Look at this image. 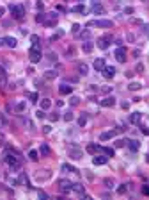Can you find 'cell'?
<instances>
[{
  "label": "cell",
  "mask_w": 149,
  "mask_h": 200,
  "mask_svg": "<svg viewBox=\"0 0 149 200\" xmlns=\"http://www.w3.org/2000/svg\"><path fill=\"white\" fill-rule=\"evenodd\" d=\"M29 59H30V63H39L41 61V50H39V45H34L32 48H30V52H29Z\"/></svg>",
  "instance_id": "cell-1"
},
{
  "label": "cell",
  "mask_w": 149,
  "mask_h": 200,
  "mask_svg": "<svg viewBox=\"0 0 149 200\" xmlns=\"http://www.w3.org/2000/svg\"><path fill=\"white\" fill-rule=\"evenodd\" d=\"M11 13H12V18L14 20H22L23 16H25V11H23V7L22 5H11Z\"/></svg>",
  "instance_id": "cell-2"
},
{
  "label": "cell",
  "mask_w": 149,
  "mask_h": 200,
  "mask_svg": "<svg viewBox=\"0 0 149 200\" xmlns=\"http://www.w3.org/2000/svg\"><path fill=\"white\" fill-rule=\"evenodd\" d=\"M110 41H112V36H101L99 39H98V46L101 50H105V48H108V45H110Z\"/></svg>",
  "instance_id": "cell-3"
},
{
  "label": "cell",
  "mask_w": 149,
  "mask_h": 200,
  "mask_svg": "<svg viewBox=\"0 0 149 200\" xmlns=\"http://www.w3.org/2000/svg\"><path fill=\"white\" fill-rule=\"evenodd\" d=\"M5 161H7V164L11 166V168H14V170H18V168H20V161H18V157H14L12 154H7V156H5Z\"/></svg>",
  "instance_id": "cell-4"
},
{
  "label": "cell",
  "mask_w": 149,
  "mask_h": 200,
  "mask_svg": "<svg viewBox=\"0 0 149 200\" xmlns=\"http://www.w3.org/2000/svg\"><path fill=\"white\" fill-rule=\"evenodd\" d=\"M89 25H96V27H112V22L110 20H96V22H91Z\"/></svg>",
  "instance_id": "cell-5"
},
{
  "label": "cell",
  "mask_w": 149,
  "mask_h": 200,
  "mask_svg": "<svg viewBox=\"0 0 149 200\" xmlns=\"http://www.w3.org/2000/svg\"><path fill=\"white\" fill-rule=\"evenodd\" d=\"M126 145H128V148H130L131 152H137L140 148V143L137 141V139H126Z\"/></svg>",
  "instance_id": "cell-6"
},
{
  "label": "cell",
  "mask_w": 149,
  "mask_h": 200,
  "mask_svg": "<svg viewBox=\"0 0 149 200\" xmlns=\"http://www.w3.org/2000/svg\"><path fill=\"white\" fill-rule=\"evenodd\" d=\"M114 75H116V68H114V66H105L103 68V77L105 79H112Z\"/></svg>",
  "instance_id": "cell-7"
},
{
  "label": "cell",
  "mask_w": 149,
  "mask_h": 200,
  "mask_svg": "<svg viewBox=\"0 0 149 200\" xmlns=\"http://www.w3.org/2000/svg\"><path fill=\"white\" fill-rule=\"evenodd\" d=\"M99 104L103 105V107H112V105L116 104V98L114 97H105L103 100H99Z\"/></svg>",
  "instance_id": "cell-8"
},
{
  "label": "cell",
  "mask_w": 149,
  "mask_h": 200,
  "mask_svg": "<svg viewBox=\"0 0 149 200\" xmlns=\"http://www.w3.org/2000/svg\"><path fill=\"white\" fill-rule=\"evenodd\" d=\"M116 59H117L119 63H124V61H126V50L119 46V48L116 50Z\"/></svg>",
  "instance_id": "cell-9"
},
{
  "label": "cell",
  "mask_w": 149,
  "mask_h": 200,
  "mask_svg": "<svg viewBox=\"0 0 149 200\" xmlns=\"http://www.w3.org/2000/svg\"><path fill=\"white\" fill-rule=\"evenodd\" d=\"M59 184H60V191H62V193H69L73 189V184L67 182V181H60Z\"/></svg>",
  "instance_id": "cell-10"
},
{
  "label": "cell",
  "mask_w": 149,
  "mask_h": 200,
  "mask_svg": "<svg viewBox=\"0 0 149 200\" xmlns=\"http://www.w3.org/2000/svg\"><path fill=\"white\" fill-rule=\"evenodd\" d=\"M107 161H108V157H105V156H96V157H92V163H94V164H98V166L105 164Z\"/></svg>",
  "instance_id": "cell-11"
},
{
  "label": "cell",
  "mask_w": 149,
  "mask_h": 200,
  "mask_svg": "<svg viewBox=\"0 0 149 200\" xmlns=\"http://www.w3.org/2000/svg\"><path fill=\"white\" fill-rule=\"evenodd\" d=\"M117 134V130H108V132H103V134L99 136V139L101 141H107V139H110V138H114Z\"/></svg>",
  "instance_id": "cell-12"
},
{
  "label": "cell",
  "mask_w": 149,
  "mask_h": 200,
  "mask_svg": "<svg viewBox=\"0 0 149 200\" xmlns=\"http://www.w3.org/2000/svg\"><path fill=\"white\" fill-rule=\"evenodd\" d=\"M71 91H73V88H71V86H67V84H60V88H59L60 95H69Z\"/></svg>",
  "instance_id": "cell-13"
},
{
  "label": "cell",
  "mask_w": 149,
  "mask_h": 200,
  "mask_svg": "<svg viewBox=\"0 0 149 200\" xmlns=\"http://www.w3.org/2000/svg\"><path fill=\"white\" fill-rule=\"evenodd\" d=\"M103 68H105V61H103V59H96V61H94V70H96V72H103Z\"/></svg>",
  "instance_id": "cell-14"
},
{
  "label": "cell",
  "mask_w": 149,
  "mask_h": 200,
  "mask_svg": "<svg viewBox=\"0 0 149 200\" xmlns=\"http://www.w3.org/2000/svg\"><path fill=\"white\" fill-rule=\"evenodd\" d=\"M69 157H71V159H82V150L71 148V150H69Z\"/></svg>",
  "instance_id": "cell-15"
},
{
  "label": "cell",
  "mask_w": 149,
  "mask_h": 200,
  "mask_svg": "<svg viewBox=\"0 0 149 200\" xmlns=\"http://www.w3.org/2000/svg\"><path fill=\"white\" fill-rule=\"evenodd\" d=\"M4 39V45H7V46H11V48H14V46H16V39L14 38H2Z\"/></svg>",
  "instance_id": "cell-16"
},
{
  "label": "cell",
  "mask_w": 149,
  "mask_h": 200,
  "mask_svg": "<svg viewBox=\"0 0 149 200\" xmlns=\"http://www.w3.org/2000/svg\"><path fill=\"white\" fill-rule=\"evenodd\" d=\"M103 150V146H99V145H89L87 146V152H91V154H96V152H101Z\"/></svg>",
  "instance_id": "cell-17"
},
{
  "label": "cell",
  "mask_w": 149,
  "mask_h": 200,
  "mask_svg": "<svg viewBox=\"0 0 149 200\" xmlns=\"http://www.w3.org/2000/svg\"><path fill=\"white\" fill-rule=\"evenodd\" d=\"M130 122L131 123H140V113H131V116H130Z\"/></svg>",
  "instance_id": "cell-18"
},
{
  "label": "cell",
  "mask_w": 149,
  "mask_h": 200,
  "mask_svg": "<svg viewBox=\"0 0 149 200\" xmlns=\"http://www.w3.org/2000/svg\"><path fill=\"white\" fill-rule=\"evenodd\" d=\"M78 72H80V75H87V73H89V66L87 64H78Z\"/></svg>",
  "instance_id": "cell-19"
},
{
  "label": "cell",
  "mask_w": 149,
  "mask_h": 200,
  "mask_svg": "<svg viewBox=\"0 0 149 200\" xmlns=\"http://www.w3.org/2000/svg\"><path fill=\"white\" fill-rule=\"evenodd\" d=\"M73 191H76V193H80V195H84V186L82 184H73Z\"/></svg>",
  "instance_id": "cell-20"
},
{
  "label": "cell",
  "mask_w": 149,
  "mask_h": 200,
  "mask_svg": "<svg viewBox=\"0 0 149 200\" xmlns=\"http://www.w3.org/2000/svg\"><path fill=\"white\" fill-rule=\"evenodd\" d=\"M52 107V102L48 98H44V100H41V109H50Z\"/></svg>",
  "instance_id": "cell-21"
},
{
  "label": "cell",
  "mask_w": 149,
  "mask_h": 200,
  "mask_svg": "<svg viewBox=\"0 0 149 200\" xmlns=\"http://www.w3.org/2000/svg\"><path fill=\"white\" fill-rule=\"evenodd\" d=\"M39 152H41L43 156H48V154H50V148H48V145H46V143H43V145H41V148H39Z\"/></svg>",
  "instance_id": "cell-22"
},
{
  "label": "cell",
  "mask_w": 149,
  "mask_h": 200,
  "mask_svg": "<svg viewBox=\"0 0 149 200\" xmlns=\"http://www.w3.org/2000/svg\"><path fill=\"white\" fill-rule=\"evenodd\" d=\"M71 11H73V13H84V11H85V7H84V5H74Z\"/></svg>",
  "instance_id": "cell-23"
},
{
  "label": "cell",
  "mask_w": 149,
  "mask_h": 200,
  "mask_svg": "<svg viewBox=\"0 0 149 200\" xmlns=\"http://www.w3.org/2000/svg\"><path fill=\"white\" fill-rule=\"evenodd\" d=\"M91 50H92V43L85 41V43H84V52H91Z\"/></svg>",
  "instance_id": "cell-24"
},
{
  "label": "cell",
  "mask_w": 149,
  "mask_h": 200,
  "mask_svg": "<svg viewBox=\"0 0 149 200\" xmlns=\"http://www.w3.org/2000/svg\"><path fill=\"white\" fill-rule=\"evenodd\" d=\"M44 77H46V79H55V77H57V72H46Z\"/></svg>",
  "instance_id": "cell-25"
},
{
  "label": "cell",
  "mask_w": 149,
  "mask_h": 200,
  "mask_svg": "<svg viewBox=\"0 0 149 200\" xmlns=\"http://www.w3.org/2000/svg\"><path fill=\"white\" fill-rule=\"evenodd\" d=\"M128 88H130V89H131V91H137V89H139V88H140V84H139V82H131V84H130V86H128Z\"/></svg>",
  "instance_id": "cell-26"
},
{
  "label": "cell",
  "mask_w": 149,
  "mask_h": 200,
  "mask_svg": "<svg viewBox=\"0 0 149 200\" xmlns=\"http://www.w3.org/2000/svg\"><path fill=\"white\" fill-rule=\"evenodd\" d=\"M85 122H87V116H85V115L78 118V125H80V127H84V125H85Z\"/></svg>",
  "instance_id": "cell-27"
},
{
  "label": "cell",
  "mask_w": 149,
  "mask_h": 200,
  "mask_svg": "<svg viewBox=\"0 0 149 200\" xmlns=\"http://www.w3.org/2000/svg\"><path fill=\"white\" fill-rule=\"evenodd\" d=\"M37 156H39V154H37L36 150H30V152H29V157L32 159V161H36V159H37Z\"/></svg>",
  "instance_id": "cell-28"
},
{
  "label": "cell",
  "mask_w": 149,
  "mask_h": 200,
  "mask_svg": "<svg viewBox=\"0 0 149 200\" xmlns=\"http://www.w3.org/2000/svg\"><path fill=\"white\" fill-rule=\"evenodd\" d=\"M101 152H105V156H108V157H112V156H114V148H103Z\"/></svg>",
  "instance_id": "cell-29"
},
{
  "label": "cell",
  "mask_w": 149,
  "mask_h": 200,
  "mask_svg": "<svg viewBox=\"0 0 149 200\" xmlns=\"http://www.w3.org/2000/svg\"><path fill=\"white\" fill-rule=\"evenodd\" d=\"M62 170H64V172H76L71 164H62Z\"/></svg>",
  "instance_id": "cell-30"
},
{
  "label": "cell",
  "mask_w": 149,
  "mask_h": 200,
  "mask_svg": "<svg viewBox=\"0 0 149 200\" xmlns=\"http://www.w3.org/2000/svg\"><path fill=\"white\" fill-rule=\"evenodd\" d=\"M30 41H32L34 45H39V36H36V34H32V36H30Z\"/></svg>",
  "instance_id": "cell-31"
},
{
  "label": "cell",
  "mask_w": 149,
  "mask_h": 200,
  "mask_svg": "<svg viewBox=\"0 0 149 200\" xmlns=\"http://www.w3.org/2000/svg\"><path fill=\"white\" fill-rule=\"evenodd\" d=\"M36 116H37L39 120H43V118H44V109H39V111L36 113Z\"/></svg>",
  "instance_id": "cell-32"
},
{
  "label": "cell",
  "mask_w": 149,
  "mask_h": 200,
  "mask_svg": "<svg viewBox=\"0 0 149 200\" xmlns=\"http://www.w3.org/2000/svg\"><path fill=\"white\" fill-rule=\"evenodd\" d=\"M36 22H39V23H41V22H44V15H43V13H39V15L36 16Z\"/></svg>",
  "instance_id": "cell-33"
},
{
  "label": "cell",
  "mask_w": 149,
  "mask_h": 200,
  "mask_svg": "<svg viewBox=\"0 0 149 200\" xmlns=\"http://www.w3.org/2000/svg\"><path fill=\"white\" fill-rule=\"evenodd\" d=\"M64 120H66V122H71V120H73V113H66V115H64Z\"/></svg>",
  "instance_id": "cell-34"
},
{
  "label": "cell",
  "mask_w": 149,
  "mask_h": 200,
  "mask_svg": "<svg viewBox=\"0 0 149 200\" xmlns=\"http://www.w3.org/2000/svg\"><path fill=\"white\" fill-rule=\"evenodd\" d=\"M117 193H119V195H123V193H126V184H123V186H119V189H117Z\"/></svg>",
  "instance_id": "cell-35"
},
{
  "label": "cell",
  "mask_w": 149,
  "mask_h": 200,
  "mask_svg": "<svg viewBox=\"0 0 149 200\" xmlns=\"http://www.w3.org/2000/svg\"><path fill=\"white\" fill-rule=\"evenodd\" d=\"M126 145V139H117L116 141V146H124Z\"/></svg>",
  "instance_id": "cell-36"
},
{
  "label": "cell",
  "mask_w": 149,
  "mask_h": 200,
  "mask_svg": "<svg viewBox=\"0 0 149 200\" xmlns=\"http://www.w3.org/2000/svg\"><path fill=\"white\" fill-rule=\"evenodd\" d=\"M78 102H80V98H78V97H71V105H76Z\"/></svg>",
  "instance_id": "cell-37"
},
{
  "label": "cell",
  "mask_w": 149,
  "mask_h": 200,
  "mask_svg": "<svg viewBox=\"0 0 149 200\" xmlns=\"http://www.w3.org/2000/svg\"><path fill=\"white\" fill-rule=\"evenodd\" d=\"M16 111H20V113L25 111V104H18V105H16Z\"/></svg>",
  "instance_id": "cell-38"
},
{
  "label": "cell",
  "mask_w": 149,
  "mask_h": 200,
  "mask_svg": "<svg viewBox=\"0 0 149 200\" xmlns=\"http://www.w3.org/2000/svg\"><path fill=\"white\" fill-rule=\"evenodd\" d=\"M30 100L32 102H37V93H30Z\"/></svg>",
  "instance_id": "cell-39"
},
{
  "label": "cell",
  "mask_w": 149,
  "mask_h": 200,
  "mask_svg": "<svg viewBox=\"0 0 149 200\" xmlns=\"http://www.w3.org/2000/svg\"><path fill=\"white\" fill-rule=\"evenodd\" d=\"M105 184H107V188H114V182L110 181V179H107V181H105Z\"/></svg>",
  "instance_id": "cell-40"
},
{
  "label": "cell",
  "mask_w": 149,
  "mask_h": 200,
  "mask_svg": "<svg viewBox=\"0 0 149 200\" xmlns=\"http://www.w3.org/2000/svg\"><path fill=\"white\" fill-rule=\"evenodd\" d=\"M142 193H144V195H147V197H149V186H144V188H142Z\"/></svg>",
  "instance_id": "cell-41"
},
{
  "label": "cell",
  "mask_w": 149,
  "mask_h": 200,
  "mask_svg": "<svg viewBox=\"0 0 149 200\" xmlns=\"http://www.w3.org/2000/svg\"><path fill=\"white\" fill-rule=\"evenodd\" d=\"M50 130H52V127H50V125H46V127H43V132H44V134H48Z\"/></svg>",
  "instance_id": "cell-42"
},
{
  "label": "cell",
  "mask_w": 149,
  "mask_h": 200,
  "mask_svg": "<svg viewBox=\"0 0 149 200\" xmlns=\"http://www.w3.org/2000/svg\"><path fill=\"white\" fill-rule=\"evenodd\" d=\"M48 57H50V61H57V56H55V54H53V52H52V54H50Z\"/></svg>",
  "instance_id": "cell-43"
},
{
  "label": "cell",
  "mask_w": 149,
  "mask_h": 200,
  "mask_svg": "<svg viewBox=\"0 0 149 200\" xmlns=\"http://www.w3.org/2000/svg\"><path fill=\"white\" fill-rule=\"evenodd\" d=\"M84 38H85V39L89 38V30H84V32H82V39H84Z\"/></svg>",
  "instance_id": "cell-44"
},
{
  "label": "cell",
  "mask_w": 149,
  "mask_h": 200,
  "mask_svg": "<svg viewBox=\"0 0 149 200\" xmlns=\"http://www.w3.org/2000/svg\"><path fill=\"white\" fill-rule=\"evenodd\" d=\"M78 29H80V25H76V23H74V25H73V32H74V34L78 32Z\"/></svg>",
  "instance_id": "cell-45"
},
{
  "label": "cell",
  "mask_w": 149,
  "mask_h": 200,
  "mask_svg": "<svg viewBox=\"0 0 149 200\" xmlns=\"http://www.w3.org/2000/svg\"><path fill=\"white\" fill-rule=\"evenodd\" d=\"M50 120H52V122H57L59 116H57V115H52V116H50Z\"/></svg>",
  "instance_id": "cell-46"
},
{
  "label": "cell",
  "mask_w": 149,
  "mask_h": 200,
  "mask_svg": "<svg viewBox=\"0 0 149 200\" xmlns=\"http://www.w3.org/2000/svg\"><path fill=\"white\" fill-rule=\"evenodd\" d=\"M142 132H144L146 136H149V129H147V127H142Z\"/></svg>",
  "instance_id": "cell-47"
},
{
  "label": "cell",
  "mask_w": 149,
  "mask_h": 200,
  "mask_svg": "<svg viewBox=\"0 0 149 200\" xmlns=\"http://www.w3.org/2000/svg\"><path fill=\"white\" fill-rule=\"evenodd\" d=\"M124 13H128V15H131V13H133V9H131V7H126V9H124Z\"/></svg>",
  "instance_id": "cell-48"
},
{
  "label": "cell",
  "mask_w": 149,
  "mask_h": 200,
  "mask_svg": "<svg viewBox=\"0 0 149 200\" xmlns=\"http://www.w3.org/2000/svg\"><path fill=\"white\" fill-rule=\"evenodd\" d=\"M5 75V72H4V68H2V66H0V77H4Z\"/></svg>",
  "instance_id": "cell-49"
},
{
  "label": "cell",
  "mask_w": 149,
  "mask_h": 200,
  "mask_svg": "<svg viewBox=\"0 0 149 200\" xmlns=\"http://www.w3.org/2000/svg\"><path fill=\"white\" fill-rule=\"evenodd\" d=\"M0 16H4V7H0Z\"/></svg>",
  "instance_id": "cell-50"
},
{
  "label": "cell",
  "mask_w": 149,
  "mask_h": 200,
  "mask_svg": "<svg viewBox=\"0 0 149 200\" xmlns=\"http://www.w3.org/2000/svg\"><path fill=\"white\" fill-rule=\"evenodd\" d=\"M147 161H149V157H147Z\"/></svg>",
  "instance_id": "cell-51"
}]
</instances>
